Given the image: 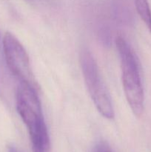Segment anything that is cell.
I'll return each mask as SVG.
<instances>
[{
  "label": "cell",
  "instance_id": "6da1fadb",
  "mask_svg": "<svg viewBox=\"0 0 151 152\" xmlns=\"http://www.w3.org/2000/svg\"><path fill=\"white\" fill-rule=\"evenodd\" d=\"M16 109L27 126L33 152H51L50 137L37 90L19 83L16 91Z\"/></svg>",
  "mask_w": 151,
  "mask_h": 152
},
{
  "label": "cell",
  "instance_id": "7a4b0ae2",
  "mask_svg": "<svg viewBox=\"0 0 151 152\" xmlns=\"http://www.w3.org/2000/svg\"><path fill=\"white\" fill-rule=\"evenodd\" d=\"M115 45L119 55L123 89L126 99L133 114L140 117L144 112V96L137 59L122 37H116Z\"/></svg>",
  "mask_w": 151,
  "mask_h": 152
},
{
  "label": "cell",
  "instance_id": "3957f363",
  "mask_svg": "<svg viewBox=\"0 0 151 152\" xmlns=\"http://www.w3.org/2000/svg\"><path fill=\"white\" fill-rule=\"evenodd\" d=\"M80 65L89 94L97 110L105 118L113 119L114 110L110 96L101 77L94 57L87 49L81 52Z\"/></svg>",
  "mask_w": 151,
  "mask_h": 152
},
{
  "label": "cell",
  "instance_id": "277c9868",
  "mask_svg": "<svg viewBox=\"0 0 151 152\" xmlns=\"http://www.w3.org/2000/svg\"><path fill=\"white\" fill-rule=\"evenodd\" d=\"M3 52L7 69L19 83L30 85L38 91V86L35 80L29 56L22 43L10 32L3 37Z\"/></svg>",
  "mask_w": 151,
  "mask_h": 152
},
{
  "label": "cell",
  "instance_id": "5b68a950",
  "mask_svg": "<svg viewBox=\"0 0 151 152\" xmlns=\"http://www.w3.org/2000/svg\"><path fill=\"white\" fill-rule=\"evenodd\" d=\"M138 14L151 33V10L148 0H135Z\"/></svg>",
  "mask_w": 151,
  "mask_h": 152
},
{
  "label": "cell",
  "instance_id": "8992f818",
  "mask_svg": "<svg viewBox=\"0 0 151 152\" xmlns=\"http://www.w3.org/2000/svg\"><path fill=\"white\" fill-rule=\"evenodd\" d=\"M91 152H113L110 147L105 142H99L93 146Z\"/></svg>",
  "mask_w": 151,
  "mask_h": 152
},
{
  "label": "cell",
  "instance_id": "52a82bcc",
  "mask_svg": "<svg viewBox=\"0 0 151 152\" xmlns=\"http://www.w3.org/2000/svg\"><path fill=\"white\" fill-rule=\"evenodd\" d=\"M7 152H21V151H19V150H18L17 148H15V147L10 146L8 148V151Z\"/></svg>",
  "mask_w": 151,
  "mask_h": 152
}]
</instances>
